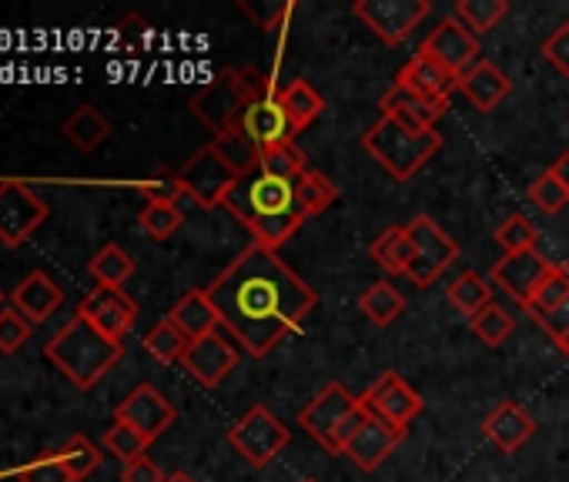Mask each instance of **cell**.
Here are the masks:
<instances>
[{
    "mask_svg": "<svg viewBox=\"0 0 569 482\" xmlns=\"http://www.w3.org/2000/svg\"><path fill=\"white\" fill-rule=\"evenodd\" d=\"M148 439L138 432V429H131V425H124V422H114L108 432H104V449L114 455V459H121L124 465L128 462H134V459H141L144 452H148Z\"/></svg>",
    "mask_w": 569,
    "mask_h": 482,
    "instance_id": "cell-43",
    "label": "cell"
},
{
    "mask_svg": "<svg viewBox=\"0 0 569 482\" xmlns=\"http://www.w3.org/2000/svg\"><path fill=\"white\" fill-rule=\"evenodd\" d=\"M78 315L88 319L111 342H124V335L134 329L138 302L124 289H104V285H98L91 295H84V302L78 305Z\"/></svg>",
    "mask_w": 569,
    "mask_h": 482,
    "instance_id": "cell-16",
    "label": "cell"
},
{
    "mask_svg": "<svg viewBox=\"0 0 569 482\" xmlns=\"http://www.w3.org/2000/svg\"><path fill=\"white\" fill-rule=\"evenodd\" d=\"M261 151H274L281 144H292L299 138L289 111L281 104V88H271L264 91L261 98L248 101L244 114H241V124H238Z\"/></svg>",
    "mask_w": 569,
    "mask_h": 482,
    "instance_id": "cell-13",
    "label": "cell"
},
{
    "mask_svg": "<svg viewBox=\"0 0 569 482\" xmlns=\"http://www.w3.org/2000/svg\"><path fill=\"white\" fill-rule=\"evenodd\" d=\"M4 302H8V295H4V292H0V309H4Z\"/></svg>",
    "mask_w": 569,
    "mask_h": 482,
    "instance_id": "cell-53",
    "label": "cell"
},
{
    "mask_svg": "<svg viewBox=\"0 0 569 482\" xmlns=\"http://www.w3.org/2000/svg\"><path fill=\"white\" fill-rule=\"evenodd\" d=\"M552 171L559 174V181H562V184H566V191H569V148L552 161Z\"/></svg>",
    "mask_w": 569,
    "mask_h": 482,
    "instance_id": "cell-50",
    "label": "cell"
},
{
    "mask_svg": "<svg viewBox=\"0 0 569 482\" xmlns=\"http://www.w3.org/2000/svg\"><path fill=\"white\" fill-rule=\"evenodd\" d=\"M496 245L502 249V255H516V252H532L539 249V231L526 214H509L499 228H496Z\"/></svg>",
    "mask_w": 569,
    "mask_h": 482,
    "instance_id": "cell-39",
    "label": "cell"
},
{
    "mask_svg": "<svg viewBox=\"0 0 569 482\" xmlns=\"http://www.w3.org/2000/svg\"><path fill=\"white\" fill-rule=\"evenodd\" d=\"M211 148H214V154H218L238 178L258 171V164H261V158H264V151H261L241 128H234V131H228V134H218V138L211 141Z\"/></svg>",
    "mask_w": 569,
    "mask_h": 482,
    "instance_id": "cell-30",
    "label": "cell"
},
{
    "mask_svg": "<svg viewBox=\"0 0 569 482\" xmlns=\"http://www.w3.org/2000/svg\"><path fill=\"white\" fill-rule=\"evenodd\" d=\"M532 432H536L532 415H529L519 402H512V399L496 402V405L486 412V419H482V435H486L502 455L519 452V449L532 439Z\"/></svg>",
    "mask_w": 569,
    "mask_h": 482,
    "instance_id": "cell-20",
    "label": "cell"
},
{
    "mask_svg": "<svg viewBox=\"0 0 569 482\" xmlns=\"http://www.w3.org/2000/svg\"><path fill=\"white\" fill-rule=\"evenodd\" d=\"M178 181L184 188V198H191L198 208H218L224 204L228 191L234 188L238 174L214 154L211 144L198 148L181 168H178Z\"/></svg>",
    "mask_w": 569,
    "mask_h": 482,
    "instance_id": "cell-11",
    "label": "cell"
},
{
    "mask_svg": "<svg viewBox=\"0 0 569 482\" xmlns=\"http://www.w3.org/2000/svg\"><path fill=\"white\" fill-rule=\"evenodd\" d=\"M402 439H406V432H399V429H392L389 422L369 415V419L362 422V429L356 432V439L346 445L342 455L352 459L362 472H376V469L399 449Z\"/></svg>",
    "mask_w": 569,
    "mask_h": 482,
    "instance_id": "cell-21",
    "label": "cell"
},
{
    "mask_svg": "<svg viewBox=\"0 0 569 482\" xmlns=\"http://www.w3.org/2000/svg\"><path fill=\"white\" fill-rule=\"evenodd\" d=\"M164 479L168 475L161 472V465L154 459H148V455L134 459V462H128L121 469V482H164Z\"/></svg>",
    "mask_w": 569,
    "mask_h": 482,
    "instance_id": "cell-48",
    "label": "cell"
},
{
    "mask_svg": "<svg viewBox=\"0 0 569 482\" xmlns=\"http://www.w3.org/2000/svg\"><path fill=\"white\" fill-rule=\"evenodd\" d=\"M164 482H194V479H191L188 472H168V479H164Z\"/></svg>",
    "mask_w": 569,
    "mask_h": 482,
    "instance_id": "cell-52",
    "label": "cell"
},
{
    "mask_svg": "<svg viewBox=\"0 0 569 482\" xmlns=\"http://www.w3.org/2000/svg\"><path fill=\"white\" fill-rule=\"evenodd\" d=\"M292 442V432L268 405H251L231 429H228V445L254 469L271 465L281 449Z\"/></svg>",
    "mask_w": 569,
    "mask_h": 482,
    "instance_id": "cell-5",
    "label": "cell"
},
{
    "mask_svg": "<svg viewBox=\"0 0 569 482\" xmlns=\"http://www.w3.org/2000/svg\"><path fill=\"white\" fill-rule=\"evenodd\" d=\"M88 272L94 275L98 285L104 289H124V282L134 275V259L121 249V245H104L91 262Z\"/></svg>",
    "mask_w": 569,
    "mask_h": 482,
    "instance_id": "cell-33",
    "label": "cell"
},
{
    "mask_svg": "<svg viewBox=\"0 0 569 482\" xmlns=\"http://www.w3.org/2000/svg\"><path fill=\"white\" fill-rule=\"evenodd\" d=\"M419 54H426L429 61H436L439 68H446V71L456 74V78H462L476 61H482V58H479V38H476L466 24H459L452 14L442 18V21L426 34Z\"/></svg>",
    "mask_w": 569,
    "mask_h": 482,
    "instance_id": "cell-14",
    "label": "cell"
},
{
    "mask_svg": "<svg viewBox=\"0 0 569 482\" xmlns=\"http://www.w3.org/2000/svg\"><path fill=\"white\" fill-rule=\"evenodd\" d=\"M138 191L148 198V204H181V198H184L178 171H158L154 178L138 181Z\"/></svg>",
    "mask_w": 569,
    "mask_h": 482,
    "instance_id": "cell-46",
    "label": "cell"
},
{
    "mask_svg": "<svg viewBox=\"0 0 569 482\" xmlns=\"http://www.w3.org/2000/svg\"><path fill=\"white\" fill-rule=\"evenodd\" d=\"M446 299H449V305H452L459 315L472 319V315H479L486 305H492V285H489L479 272L466 269V272H459V279L449 282Z\"/></svg>",
    "mask_w": 569,
    "mask_h": 482,
    "instance_id": "cell-31",
    "label": "cell"
},
{
    "mask_svg": "<svg viewBox=\"0 0 569 482\" xmlns=\"http://www.w3.org/2000/svg\"><path fill=\"white\" fill-rule=\"evenodd\" d=\"M281 104H284V111H289V118H292L299 134L309 124H316L322 118V111H326V98L306 78H296V81H289V84L281 88Z\"/></svg>",
    "mask_w": 569,
    "mask_h": 482,
    "instance_id": "cell-28",
    "label": "cell"
},
{
    "mask_svg": "<svg viewBox=\"0 0 569 482\" xmlns=\"http://www.w3.org/2000/svg\"><path fill=\"white\" fill-rule=\"evenodd\" d=\"M111 134V121L94 108V104H81L68 121H64V138L78 148V151H94L108 141Z\"/></svg>",
    "mask_w": 569,
    "mask_h": 482,
    "instance_id": "cell-29",
    "label": "cell"
},
{
    "mask_svg": "<svg viewBox=\"0 0 569 482\" xmlns=\"http://www.w3.org/2000/svg\"><path fill=\"white\" fill-rule=\"evenodd\" d=\"M509 14L506 0H456L452 4V18L459 24H466L476 38L489 34L492 28H499V21Z\"/></svg>",
    "mask_w": 569,
    "mask_h": 482,
    "instance_id": "cell-32",
    "label": "cell"
},
{
    "mask_svg": "<svg viewBox=\"0 0 569 482\" xmlns=\"http://www.w3.org/2000/svg\"><path fill=\"white\" fill-rule=\"evenodd\" d=\"M138 224L148 238L168 241L184 224V211H181V204H144L138 214Z\"/></svg>",
    "mask_w": 569,
    "mask_h": 482,
    "instance_id": "cell-41",
    "label": "cell"
},
{
    "mask_svg": "<svg viewBox=\"0 0 569 482\" xmlns=\"http://www.w3.org/2000/svg\"><path fill=\"white\" fill-rule=\"evenodd\" d=\"M456 91H462L466 101H469L476 111L489 114V111H496V108L509 98L512 81L506 78V71H502L499 64H492V61H476V64L459 78V88H456Z\"/></svg>",
    "mask_w": 569,
    "mask_h": 482,
    "instance_id": "cell-23",
    "label": "cell"
},
{
    "mask_svg": "<svg viewBox=\"0 0 569 482\" xmlns=\"http://www.w3.org/2000/svg\"><path fill=\"white\" fill-rule=\"evenodd\" d=\"M306 482H316V479H306Z\"/></svg>",
    "mask_w": 569,
    "mask_h": 482,
    "instance_id": "cell-54",
    "label": "cell"
},
{
    "mask_svg": "<svg viewBox=\"0 0 569 482\" xmlns=\"http://www.w3.org/2000/svg\"><path fill=\"white\" fill-rule=\"evenodd\" d=\"M168 322H171L188 342H198V339L218 332V325H221V322H218V312H214V305H211V299H208L204 289L184 292V295L171 305Z\"/></svg>",
    "mask_w": 569,
    "mask_h": 482,
    "instance_id": "cell-25",
    "label": "cell"
},
{
    "mask_svg": "<svg viewBox=\"0 0 569 482\" xmlns=\"http://www.w3.org/2000/svg\"><path fill=\"white\" fill-rule=\"evenodd\" d=\"M58 455H61V462H64L71 482H84L91 472H98V465H101V459H104L101 449H98L88 435H71V439L58 449Z\"/></svg>",
    "mask_w": 569,
    "mask_h": 482,
    "instance_id": "cell-37",
    "label": "cell"
},
{
    "mask_svg": "<svg viewBox=\"0 0 569 482\" xmlns=\"http://www.w3.org/2000/svg\"><path fill=\"white\" fill-rule=\"evenodd\" d=\"M339 201V184L332 178H326L322 171L309 168L302 178H299V204L302 211L312 218V214H326V208H332Z\"/></svg>",
    "mask_w": 569,
    "mask_h": 482,
    "instance_id": "cell-36",
    "label": "cell"
},
{
    "mask_svg": "<svg viewBox=\"0 0 569 482\" xmlns=\"http://www.w3.org/2000/svg\"><path fill=\"white\" fill-rule=\"evenodd\" d=\"M469 329H472V335L486 345V349H499L512 332H516V322H512V315L502 309V305H486L479 315H472L469 319Z\"/></svg>",
    "mask_w": 569,
    "mask_h": 482,
    "instance_id": "cell-38",
    "label": "cell"
},
{
    "mask_svg": "<svg viewBox=\"0 0 569 482\" xmlns=\"http://www.w3.org/2000/svg\"><path fill=\"white\" fill-rule=\"evenodd\" d=\"M48 201L21 178H0V245L21 249L48 221Z\"/></svg>",
    "mask_w": 569,
    "mask_h": 482,
    "instance_id": "cell-6",
    "label": "cell"
},
{
    "mask_svg": "<svg viewBox=\"0 0 569 482\" xmlns=\"http://www.w3.org/2000/svg\"><path fill=\"white\" fill-rule=\"evenodd\" d=\"M34 325L14 309V305H4L0 309V355H14L28 345Z\"/></svg>",
    "mask_w": 569,
    "mask_h": 482,
    "instance_id": "cell-44",
    "label": "cell"
},
{
    "mask_svg": "<svg viewBox=\"0 0 569 482\" xmlns=\"http://www.w3.org/2000/svg\"><path fill=\"white\" fill-rule=\"evenodd\" d=\"M218 322L251 355L264 359L281 339L302 329L319 295L271 249L248 245L208 289Z\"/></svg>",
    "mask_w": 569,
    "mask_h": 482,
    "instance_id": "cell-1",
    "label": "cell"
},
{
    "mask_svg": "<svg viewBox=\"0 0 569 482\" xmlns=\"http://www.w3.org/2000/svg\"><path fill=\"white\" fill-rule=\"evenodd\" d=\"M396 84L429 101H449V94L459 88V78L439 68L436 61H429L426 54H412L406 68L396 74Z\"/></svg>",
    "mask_w": 569,
    "mask_h": 482,
    "instance_id": "cell-24",
    "label": "cell"
},
{
    "mask_svg": "<svg viewBox=\"0 0 569 482\" xmlns=\"http://www.w3.org/2000/svg\"><path fill=\"white\" fill-rule=\"evenodd\" d=\"M412 238L406 224H389L372 245H369V259L386 272V275H409L412 269Z\"/></svg>",
    "mask_w": 569,
    "mask_h": 482,
    "instance_id": "cell-26",
    "label": "cell"
},
{
    "mask_svg": "<svg viewBox=\"0 0 569 482\" xmlns=\"http://www.w3.org/2000/svg\"><path fill=\"white\" fill-rule=\"evenodd\" d=\"M248 108V98L238 81V68H224L214 81H208L191 98V114L218 134H228L241 124V114Z\"/></svg>",
    "mask_w": 569,
    "mask_h": 482,
    "instance_id": "cell-9",
    "label": "cell"
},
{
    "mask_svg": "<svg viewBox=\"0 0 569 482\" xmlns=\"http://www.w3.org/2000/svg\"><path fill=\"white\" fill-rule=\"evenodd\" d=\"M362 409L382 422H389L399 432H409V425L426 412L422 395L399 375V372H382L362 395H359Z\"/></svg>",
    "mask_w": 569,
    "mask_h": 482,
    "instance_id": "cell-10",
    "label": "cell"
},
{
    "mask_svg": "<svg viewBox=\"0 0 569 482\" xmlns=\"http://www.w3.org/2000/svg\"><path fill=\"white\" fill-rule=\"evenodd\" d=\"M542 58L549 68H556L562 78H569V21H562L546 41H542Z\"/></svg>",
    "mask_w": 569,
    "mask_h": 482,
    "instance_id": "cell-47",
    "label": "cell"
},
{
    "mask_svg": "<svg viewBox=\"0 0 569 482\" xmlns=\"http://www.w3.org/2000/svg\"><path fill=\"white\" fill-rule=\"evenodd\" d=\"M556 349H559V355H562V359L569 362V332H566L562 339H556Z\"/></svg>",
    "mask_w": 569,
    "mask_h": 482,
    "instance_id": "cell-51",
    "label": "cell"
},
{
    "mask_svg": "<svg viewBox=\"0 0 569 482\" xmlns=\"http://www.w3.org/2000/svg\"><path fill=\"white\" fill-rule=\"evenodd\" d=\"M141 345H144V352L154 359V362H161V365H174V362H181L184 359V352H188V339L168 322V315L141 339Z\"/></svg>",
    "mask_w": 569,
    "mask_h": 482,
    "instance_id": "cell-35",
    "label": "cell"
},
{
    "mask_svg": "<svg viewBox=\"0 0 569 482\" xmlns=\"http://www.w3.org/2000/svg\"><path fill=\"white\" fill-rule=\"evenodd\" d=\"M552 265H556V262H549L539 249H532V252H516V255H502V259L492 265L489 279H492V285H499L502 292H509V295L526 309L529 299L536 295V289L542 285V279L552 272Z\"/></svg>",
    "mask_w": 569,
    "mask_h": 482,
    "instance_id": "cell-17",
    "label": "cell"
},
{
    "mask_svg": "<svg viewBox=\"0 0 569 482\" xmlns=\"http://www.w3.org/2000/svg\"><path fill=\"white\" fill-rule=\"evenodd\" d=\"M11 305H14L31 325H38V322H48V319L64 305V289H61L48 272L34 269V272H28V275L18 282V289L11 292Z\"/></svg>",
    "mask_w": 569,
    "mask_h": 482,
    "instance_id": "cell-22",
    "label": "cell"
},
{
    "mask_svg": "<svg viewBox=\"0 0 569 482\" xmlns=\"http://www.w3.org/2000/svg\"><path fill=\"white\" fill-rule=\"evenodd\" d=\"M181 365H184V372H188L198 385L218 389V385L231 375V369L238 365V349H234L224 335L211 332V335H204V339H198V342L188 345Z\"/></svg>",
    "mask_w": 569,
    "mask_h": 482,
    "instance_id": "cell-18",
    "label": "cell"
},
{
    "mask_svg": "<svg viewBox=\"0 0 569 482\" xmlns=\"http://www.w3.org/2000/svg\"><path fill=\"white\" fill-rule=\"evenodd\" d=\"M362 148L396 181H412L442 151V134L439 131H409L399 121L379 114V121L362 134Z\"/></svg>",
    "mask_w": 569,
    "mask_h": 482,
    "instance_id": "cell-4",
    "label": "cell"
},
{
    "mask_svg": "<svg viewBox=\"0 0 569 482\" xmlns=\"http://www.w3.org/2000/svg\"><path fill=\"white\" fill-rule=\"evenodd\" d=\"M44 355L58 365V372L81 392L94 389L124 355V342H111L88 319L74 312V319L44 345Z\"/></svg>",
    "mask_w": 569,
    "mask_h": 482,
    "instance_id": "cell-3",
    "label": "cell"
},
{
    "mask_svg": "<svg viewBox=\"0 0 569 482\" xmlns=\"http://www.w3.org/2000/svg\"><path fill=\"white\" fill-rule=\"evenodd\" d=\"M356 409H359V395H352L342 382H326V389L299 412V425L319 445H326V452L336 455V435Z\"/></svg>",
    "mask_w": 569,
    "mask_h": 482,
    "instance_id": "cell-12",
    "label": "cell"
},
{
    "mask_svg": "<svg viewBox=\"0 0 569 482\" xmlns=\"http://www.w3.org/2000/svg\"><path fill=\"white\" fill-rule=\"evenodd\" d=\"M529 201L542 211V214H559L569 204V191L559 181V174L552 168H546L532 184H529Z\"/></svg>",
    "mask_w": 569,
    "mask_h": 482,
    "instance_id": "cell-42",
    "label": "cell"
},
{
    "mask_svg": "<svg viewBox=\"0 0 569 482\" xmlns=\"http://www.w3.org/2000/svg\"><path fill=\"white\" fill-rule=\"evenodd\" d=\"M566 299H569V265H552V272L542 279L536 295L529 299L526 312H529L532 322H539V319L552 315Z\"/></svg>",
    "mask_w": 569,
    "mask_h": 482,
    "instance_id": "cell-34",
    "label": "cell"
},
{
    "mask_svg": "<svg viewBox=\"0 0 569 482\" xmlns=\"http://www.w3.org/2000/svg\"><path fill=\"white\" fill-rule=\"evenodd\" d=\"M178 419V409L151 385V382H141L134 385L114 409V422H124L131 429H138L148 442L161 439Z\"/></svg>",
    "mask_w": 569,
    "mask_h": 482,
    "instance_id": "cell-15",
    "label": "cell"
},
{
    "mask_svg": "<svg viewBox=\"0 0 569 482\" xmlns=\"http://www.w3.org/2000/svg\"><path fill=\"white\" fill-rule=\"evenodd\" d=\"M536 325H539V329H542V332H546V335H549L552 342H556V339H562V335L569 332V299H566V302H562V305H559V309H556L552 315L539 319Z\"/></svg>",
    "mask_w": 569,
    "mask_h": 482,
    "instance_id": "cell-49",
    "label": "cell"
},
{
    "mask_svg": "<svg viewBox=\"0 0 569 482\" xmlns=\"http://www.w3.org/2000/svg\"><path fill=\"white\" fill-rule=\"evenodd\" d=\"M221 208H228L251 231L254 245L271 252L292 241L309 218L299 204V181L274 178L261 168L238 178Z\"/></svg>",
    "mask_w": 569,
    "mask_h": 482,
    "instance_id": "cell-2",
    "label": "cell"
},
{
    "mask_svg": "<svg viewBox=\"0 0 569 482\" xmlns=\"http://www.w3.org/2000/svg\"><path fill=\"white\" fill-rule=\"evenodd\" d=\"M379 111L392 121H399L409 131H436L439 121L449 114V101H429L419 98L399 84H392L382 98H379Z\"/></svg>",
    "mask_w": 569,
    "mask_h": 482,
    "instance_id": "cell-19",
    "label": "cell"
},
{
    "mask_svg": "<svg viewBox=\"0 0 569 482\" xmlns=\"http://www.w3.org/2000/svg\"><path fill=\"white\" fill-rule=\"evenodd\" d=\"M258 168L274 174V178H284V181H299L309 171V154L299 148V141H292V144H281L274 151H264Z\"/></svg>",
    "mask_w": 569,
    "mask_h": 482,
    "instance_id": "cell-40",
    "label": "cell"
},
{
    "mask_svg": "<svg viewBox=\"0 0 569 482\" xmlns=\"http://www.w3.org/2000/svg\"><path fill=\"white\" fill-rule=\"evenodd\" d=\"M18 479L21 482H71V475H68V469H64V462H61L58 452L34 455L31 462H24L18 469Z\"/></svg>",
    "mask_w": 569,
    "mask_h": 482,
    "instance_id": "cell-45",
    "label": "cell"
},
{
    "mask_svg": "<svg viewBox=\"0 0 569 482\" xmlns=\"http://www.w3.org/2000/svg\"><path fill=\"white\" fill-rule=\"evenodd\" d=\"M429 0H356L352 4V14L389 48L402 44L429 18Z\"/></svg>",
    "mask_w": 569,
    "mask_h": 482,
    "instance_id": "cell-8",
    "label": "cell"
},
{
    "mask_svg": "<svg viewBox=\"0 0 569 482\" xmlns=\"http://www.w3.org/2000/svg\"><path fill=\"white\" fill-rule=\"evenodd\" d=\"M409 238H412V269L409 279L419 289H429L432 282H439L456 262H459V241H452L439 221H432L429 214H416L409 224Z\"/></svg>",
    "mask_w": 569,
    "mask_h": 482,
    "instance_id": "cell-7",
    "label": "cell"
},
{
    "mask_svg": "<svg viewBox=\"0 0 569 482\" xmlns=\"http://www.w3.org/2000/svg\"><path fill=\"white\" fill-rule=\"evenodd\" d=\"M406 305H409L406 295H402L389 279L369 285V289L359 295V312H362L376 329H389V325L406 312Z\"/></svg>",
    "mask_w": 569,
    "mask_h": 482,
    "instance_id": "cell-27",
    "label": "cell"
}]
</instances>
